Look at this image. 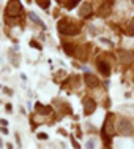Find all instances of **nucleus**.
I'll return each instance as SVG.
<instances>
[{
	"label": "nucleus",
	"mask_w": 134,
	"mask_h": 149,
	"mask_svg": "<svg viewBox=\"0 0 134 149\" xmlns=\"http://www.w3.org/2000/svg\"><path fill=\"white\" fill-rule=\"evenodd\" d=\"M57 29H58L60 33H63V35H77L80 30V27L77 26V24L71 22L68 17H63L62 21H58Z\"/></svg>",
	"instance_id": "nucleus-1"
},
{
	"label": "nucleus",
	"mask_w": 134,
	"mask_h": 149,
	"mask_svg": "<svg viewBox=\"0 0 134 149\" xmlns=\"http://www.w3.org/2000/svg\"><path fill=\"white\" fill-rule=\"evenodd\" d=\"M117 130H118L120 135L129 136V135H133V124L129 122L128 119H120L117 122Z\"/></svg>",
	"instance_id": "nucleus-2"
},
{
	"label": "nucleus",
	"mask_w": 134,
	"mask_h": 149,
	"mask_svg": "<svg viewBox=\"0 0 134 149\" xmlns=\"http://www.w3.org/2000/svg\"><path fill=\"white\" fill-rule=\"evenodd\" d=\"M21 11H22V6H21L19 2H10L8 6H6V16H19Z\"/></svg>",
	"instance_id": "nucleus-3"
},
{
	"label": "nucleus",
	"mask_w": 134,
	"mask_h": 149,
	"mask_svg": "<svg viewBox=\"0 0 134 149\" xmlns=\"http://www.w3.org/2000/svg\"><path fill=\"white\" fill-rule=\"evenodd\" d=\"M95 109H96V102H95L93 98H90V97L84 98V114L90 116Z\"/></svg>",
	"instance_id": "nucleus-4"
},
{
	"label": "nucleus",
	"mask_w": 134,
	"mask_h": 149,
	"mask_svg": "<svg viewBox=\"0 0 134 149\" xmlns=\"http://www.w3.org/2000/svg\"><path fill=\"white\" fill-rule=\"evenodd\" d=\"M118 57H120V62L122 63L128 65V63H131L134 60V52L133 51H126V49H122V51L118 52Z\"/></svg>",
	"instance_id": "nucleus-5"
},
{
	"label": "nucleus",
	"mask_w": 134,
	"mask_h": 149,
	"mask_svg": "<svg viewBox=\"0 0 134 149\" xmlns=\"http://www.w3.org/2000/svg\"><path fill=\"white\" fill-rule=\"evenodd\" d=\"M84 83L89 87H96L98 84H100V79H98V76H95V74H91V73H85L84 74Z\"/></svg>",
	"instance_id": "nucleus-6"
},
{
	"label": "nucleus",
	"mask_w": 134,
	"mask_h": 149,
	"mask_svg": "<svg viewBox=\"0 0 134 149\" xmlns=\"http://www.w3.org/2000/svg\"><path fill=\"white\" fill-rule=\"evenodd\" d=\"M96 67H98V70H100V72L103 73L104 76L111 74V67H109L107 62H104V60H98V62H96Z\"/></svg>",
	"instance_id": "nucleus-7"
},
{
	"label": "nucleus",
	"mask_w": 134,
	"mask_h": 149,
	"mask_svg": "<svg viewBox=\"0 0 134 149\" xmlns=\"http://www.w3.org/2000/svg\"><path fill=\"white\" fill-rule=\"evenodd\" d=\"M91 13H93V8H91L90 3H82V6H80V10H79V15L82 17H89Z\"/></svg>",
	"instance_id": "nucleus-8"
},
{
	"label": "nucleus",
	"mask_w": 134,
	"mask_h": 149,
	"mask_svg": "<svg viewBox=\"0 0 134 149\" xmlns=\"http://www.w3.org/2000/svg\"><path fill=\"white\" fill-rule=\"evenodd\" d=\"M76 49H77V46H74V45H71V43H63V51H65L68 56H74V54H76Z\"/></svg>",
	"instance_id": "nucleus-9"
},
{
	"label": "nucleus",
	"mask_w": 134,
	"mask_h": 149,
	"mask_svg": "<svg viewBox=\"0 0 134 149\" xmlns=\"http://www.w3.org/2000/svg\"><path fill=\"white\" fill-rule=\"evenodd\" d=\"M74 56L80 60V62H85V60H87V52H85V49H84L82 46H79V48L76 49V54Z\"/></svg>",
	"instance_id": "nucleus-10"
},
{
	"label": "nucleus",
	"mask_w": 134,
	"mask_h": 149,
	"mask_svg": "<svg viewBox=\"0 0 134 149\" xmlns=\"http://www.w3.org/2000/svg\"><path fill=\"white\" fill-rule=\"evenodd\" d=\"M36 109L38 113H40V114H43V116H46V114H51V106H44V105H41V103H36Z\"/></svg>",
	"instance_id": "nucleus-11"
},
{
	"label": "nucleus",
	"mask_w": 134,
	"mask_h": 149,
	"mask_svg": "<svg viewBox=\"0 0 134 149\" xmlns=\"http://www.w3.org/2000/svg\"><path fill=\"white\" fill-rule=\"evenodd\" d=\"M29 17H30V19H32V21H33V22H36V24H40V26H41V27H43V22H41V21H40V17H38L36 15H35V13H29Z\"/></svg>",
	"instance_id": "nucleus-12"
},
{
	"label": "nucleus",
	"mask_w": 134,
	"mask_h": 149,
	"mask_svg": "<svg viewBox=\"0 0 134 149\" xmlns=\"http://www.w3.org/2000/svg\"><path fill=\"white\" fill-rule=\"evenodd\" d=\"M103 141H104V146L106 148H111V136L109 135H106V133H103Z\"/></svg>",
	"instance_id": "nucleus-13"
},
{
	"label": "nucleus",
	"mask_w": 134,
	"mask_h": 149,
	"mask_svg": "<svg viewBox=\"0 0 134 149\" xmlns=\"http://www.w3.org/2000/svg\"><path fill=\"white\" fill-rule=\"evenodd\" d=\"M36 3L41 6V8H47V6H49V0H47V2H46V0H36Z\"/></svg>",
	"instance_id": "nucleus-14"
},
{
	"label": "nucleus",
	"mask_w": 134,
	"mask_h": 149,
	"mask_svg": "<svg viewBox=\"0 0 134 149\" xmlns=\"http://www.w3.org/2000/svg\"><path fill=\"white\" fill-rule=\"evenodd\" d=\"M62 3H65L66 8H73V6H76L79 2H77V0H73V2H62Z\"/></svg>",
	"instance_id": "nucleus-15"
},
{
	"label": "nucleus",
	"mask_w": 134,
	"mask_h": 149,
	"mask_svg": "<svg viewBox=\"0 0 134 149\" xmlns=\"http://www.w3.org/2000/svg\"><path fill=\"white\" fill-rule=\"evenodd\" d=\"M128 35H134V17L133 21L129 22V27H128Z\"/></svg>",
	"instance_id": "nucleus-16"
},
{
	"label": "nucleus",
	"mask_w": 134,
	"mask_h": 149,
	"mask_svg": "<svg viewBox=\"0 0 134 149\" xmlns=\"http://www.w3.org/2000/svg\"><path fill=\"white\" fill-rule=\"evenodd\" d=\"M87 149H95V140H90L87 143Z\"/></svg>",
	"instance_id": "nucleus-17"
},
{
	"label": "nucleus",
	"mask_w": 134,
	"mask_h": 149,
	"mask_svg": "<svg viewBox=\"0 0 134 149\" xmlns=\"http://www.w3.org/2000/svg\"><path fill=\"white\" fill-rule=\"evenodd\" d=\"M32 46H36V48H38V49H40V48H41V46H40V45H38V43H35V41H32Z\"/></svg>",
	"instance_id": "nucleus-18"
}]
</instances>
